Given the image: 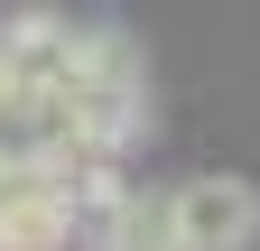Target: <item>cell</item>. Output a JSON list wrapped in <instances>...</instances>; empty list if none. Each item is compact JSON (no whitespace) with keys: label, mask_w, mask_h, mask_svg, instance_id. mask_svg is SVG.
Masks as SVG:
<instances>
[{"label":"cell","mask_w":260,"mask_h":251,"mask_svg":"<svg viewBox=\"0 0 260 251\" xmlns=\"http://www.w3.org/2000/svg\"><path fill=\"white\" fill-rule=\"evenodd\" d=\"M47 93L75 112L93 159H130V140L149 121V66H140V47L121 28H75V56H65V75Z\"/></svg>","instance_id":"obj_1"},{"label":"cell","mask_w":260,"mask_h":251,"mask_svg":"<svg viewBox=\"0 0 260 251\" xmlns=\"http://www.w3.org/2000/svg\"><path fill=\"white\" fill-rule=\"evenodd\" d=\"M168 205H177V251H251L260 242V186L251 177H186L168 186Z\"/></svg>","instance_id":"obj_2"},{"label":"cell","mask_w":260,"mask_h":251,"mask_svg":"<svg viewBox=\"0 0 260 251\" xmlns=\"http://www.w3.org/2000/svg\"><path fill=\"white\" fill-rule=\"evenodd\" d=\"M75 242V186L56 168L0 177V251H65Z\"/></svg>","instance_id":"obj_3"},{"label":"cell","mask_w":260,"mask_h":251,"mask_svg":"<svg viewBox=\"0 0 260 251\" xmlns=\"http://www.w3.org/2000/svg\"><path fill=\"white\" fill-rule=\"evenodd\" d=\"M75 242H84V251H177V205H168V186L121 177V186H112V205L93 214Z\"/></svg>","instance_id":"obj_4"},{"label":"cell","mask_w":260,"mask_h":251,"mask_svg":"<svg viewBox=\"0 0 260 251\" xmlns=\"http://www.w3.org/2000/svg\"><path fill=\"white\" fill-rule=\"evenodd\" d=\"M19 168H47V140H38V84L0 75V177Z\"/></svg>","instance_id":"obj_5"}]
</instances>
